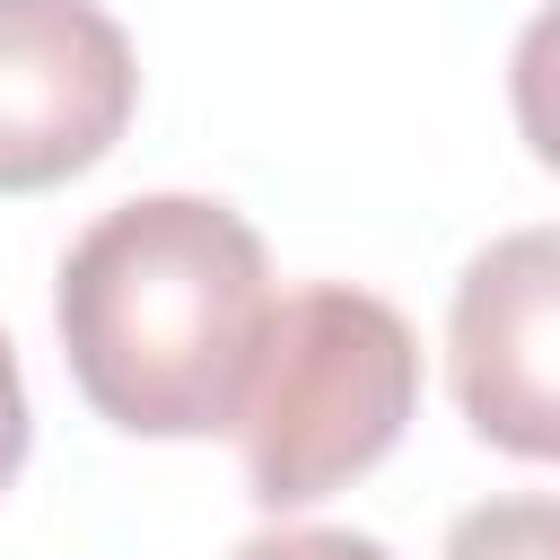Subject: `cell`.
<instances>
[{
  "instance_id": "cell-1",
  "label": "cell",
  "mask_w": 560,
  "mask_h": 560,
  "mask_svg": "<svg viewBox=\"0 0 560 560\" xmlns=\"http://www.w3.org/2000/svg\"><path fill=\"white\" fill-rule=\"evenodd\" d=\"M271 254L210 192H140L105 210L52 280V324L96 420L131 438H219L245 411L271 332Z\"/></svg>"
},
{
  "instance_id": "cell-3",
  "label": "cell",
  "mask_w": 560,
  "mask_h": 560,
  "mask_svg": "<svg viewBox=\"0 0 560 560\" xmlns=\"http://www.w3.org/2000/svg\"><path fill=\"white\" fill-rule=\"evenodd\" d=\"M140 105L131 35L96 0H0V192L88 175Z\"/></svg>"
},
{
  "instance_id": "cell-5",
  "label": "cell",
  "mask_w": 560,
  "mask_h": 560,
  "mask_svg": "<svg viewBox=\"0 0 560 560\" xmlns=\"http://www.w3.org/2000/svg\"><path fill=\"white\" fill-rule=\"evenodd\" d=\"M438 560H560V499H481L446 525V551Z\"/></svg>"
},
{
  "instance_id": "cell-4",
  "label": "cell",
  "mask_w": 560,
  "mask_h": 560,
  "mask_svg": "<svg viewBox=\"0 0 560 560\" xmlns=\"http://www.w3.org/2000/svg\"><path fill=\"white\" fill-rule=\"evenodd\" d=\"M446 385L472 438L525 464H560V228H516L464 262Z\"/></svg>"
},
{
  "instance_id": "cell-2",
  "label": "cell",
  "mask_w": 560,
  "mask_h": 560,
  "mask_svg": "<svg viewBox=\"0 0 560 560\" xmlns=\"http://www.w3.org/2000/svg\"><path fill=\"white\" fill-rule=\"evenodd\" d=\"M420 411V341L402 306L350 280H315L271 306L236 446H245V490L262 508H315L341 481L376 472L394 438Z\"/></svg>"
},
{
  "instance_id": "cell-8",
  "label": "cell",
  "mask_w": 560,
  "mask_h": 560,
  "mask_svg": "<svg viewBox=\"0 0 560 560\" xmlns=\"http://www.w3.org/2000/svg\"><path fill=\"white\" fill-rule=\"evenodd\" d=\"M26 446H35V420H26V385H18V350L0 332V490L26 472Z\"/></svg>"
},
{
  "instance_id": "cell-7",
  "label": "cell",
  "mask_w": 560,
  "mask_h": 560,
  "mask_svg": "<svg viewBox=\"0 0 560 560\" xmlns=\"http://www.w3.org/2000/svg\"><path fill=\"white\" fill-rule=\"evenodd\" d=\"M228 560H394V551L376 534H350V525H280V534L236 542Z\"/></svg>"
},
{
  "instance_id": "cell-6",
  "label": "cell",
  "mask_w": 560,
  "mask_h": 560,
  "mask_svg": "<svg viewBox=\"0 0 560 560\" xmlns=\"http://www.w3.org/2000/svg\"><path fill=\"white\" fill-rule=\"evenodd\" d=\"M508 105H516V131L525 149L560 175V0H542L516 35V61H508Z\"/></svg>"
}]
</instances>
